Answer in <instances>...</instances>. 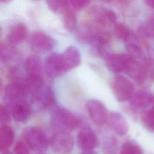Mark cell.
I'll list each match as a JSON object with an SVG mask.
<instances>
[{
    "label": "cell",
    "mask_w": 154,
    "mask_h": 154,
    "mask_svg": "<svg viewBox=\"0 0 154 154\" xmlns=\"http://www.w3.org/2000/svg\"><path fill=\"white\" fill-rule=\"evenodd\" d=\"M44 70L51 78H57L67 71L62 54L52 53L48 55L44 62Z\"/></svg>",
    "instance_id": "cell-6"
},
{
    "label": "cell",
    "mask_w": 154,
    "mask_h": 154,
    "mask_svg": "<svg viewBox=\"0 0 154 154\" xmlns=\"http://www.w3.org/2000/svg\"><path fill=\"white\" fill-rule=\"evenodd\" d=\"M38 154H45V153H38Z\"/></svg>",
    "instance_id": "cell-36"
},
{
    "label": "cell",
    "mask_w": 154,
    "mask_h": 154,
    "mask_svg": "<svg viewBox=\"0 0 154 154\" xmlns=\"http://www.w3.org/2000/svg\"><path fill=\"white\" fill-rule=\"evenodd\" d=\"M29 94V88L26 78L20 76L14 78L13 80L6 85L4 89V97L5 100L10 104L26 100L28 94Z\"/></svg>",
    "instance_id": "cell-3"
},
{
    "label": "cell",
    "mask_w": 154,
    "mask_h": 154,
    "mask_svg": "<svg viewBox=\"0 0 154 154\" xmlns=\"http://www.w3.org/2000/svg\"><path fill=\"white\" fill-rule=\"evenodd\" d=\"M120 154H143V151L137 143L129 141L122 145Z\"/></svg>",
    "instance_id": "cell-27"
},
{
    "label": "cell",
    "mask_w": 154,
    "mask_h": 154,
    "mask_svg": "<svg viewBox=\"0 0 154 154\" xmlns=\"http://www.w3.org/2000/svg\"><path fill=\"white\" fill-rule=\"evenodd\" d=\"M114 33L117 38L124 42L126 41L131 35L129 28L123 23L116 24L114 28Z\"/></svg>",
    "instance_id": "cell-26"
},
{
    "label": "cell",
    "mask_w": 154,
    "mask_h": 154,
    "mask_svg": "<svg viewBox=\"0 0 154 154\" xmlns=\"http://www.w3.org/2000/svg\"><path fill=\"white\" fill-rule=\"evenodd\" d=\"M14 132L13 129L7 125H4L0 131V149L2 153L7 152L13 144Z\"/></svg>",
    "instance_id": "cell-20"
},
{
    "label": "cell",
    "mask_w": 154,
    "mask_h": 154,
    "mask_svg": "<svg viewBox=\"0 0 154 154\" xmlns=\"http://www.w3.org/2000/svg\"><path fill=\"white\" fill-rule=\"evenodd\" d=\"M11 0H1V1L3 3H8L9 2H10Z\"/></svg>",
    "instance_id": "cell-34"
},
{
    "label": "cell",
    "mask_w": 154,
    "mask_h": 154,
    "mask_svg": "<svg viewBox=\"0 0 154 154\" xmlns=\"http://www.w3.org/2000/svg\"><path fill=\"white\" fill-rule=\"evenodd\" d=\"M13 45L10 43H1L0 48V58L2 63H6L10 61L15 54V49Z\"/></svg>",
    "instance_id": "cell-23"
},
{
    "label": "cell",
    "mask_w": 154,
    "mask_h": 154,
    "mask_svg": "<svg viewBox=\"0 0 154 154\" xmlns=\"http://www.w3.org/2000/svg\"><path fill=\"white\" fill-rule=\"evenodd\" d=\"M28 29L26 26L22 23L14 25L9 31L7 39V42L13 45L21 43L27 37Z\"/></svg>",
    "instance_id": "cell-17"
},
{
    "label": "cell",
    "mask_w": 154,
    "mask_h": 154,
    "mask_svg": "<svg viewBox=\"0 0 154 154\" xmlns=\"http://www.w3.org/2000/svg\"><path fill=\"white\" fill-rule=\"evenodd\" d=\"M67 70L75 68L81 63V55L78 49L74 46H70L62 54Z\"/></svg>",
    "instance_id": "cell-18"
},
{
    "label": "cell",
    "mask_w": 154,
    "mask_h": 154,
    "mask_svg": "<svg viewBox=\"0 0 154 154\" xmlns=\"http://www.w3.org/2000/svg\"><path fill=\"white\" fill-rule=\"evenodd\" d=\"M88 114L96 124L102 125L108 119V112L106 107L102 102L95 99H90L87 103Z\"/></svg>",
    "instance_id": "cell-10"
},
{
    "label": "cell",
    "mask_w": 154,
    "mask_h": 154,
    "mask_svg": "<svg viewBox=\"0 0 154 154\" xmlns=\"http://www.w3.org/2000/svg\"><path fill=\"white\" fill-rule=\"evenodd\" d=\"M138 32L142 36L154 38V18L142 24L138 28Z\"/></svg>",
    "instance_id": "cell-28"
},
{
    "label": "cell",
    "mask_w": 154,
    "mask_h": 154,
    "mask_svg": "<svg viewBox=\"0 0 154 154\" xmlns=\"http://www.w3.org/2000/svg\"><path fill=\"white\" fill-rule=\"evenodd\" d=\"M10 109L11 116L16 122H23L29 117L30 108L26 100L11 103Z\"/></svg>",
    "instance_id": "cell-16"
},
{
    "label": "cell",
    "mask_w": 154,
    "mask_h": 154,
    "mask_svg": "<svg viewBox=\"0 0 154 154\" xmlns=\"http://www.w3.org/2000/svg\"><path fill=\"white\" fill-rule=\"evenodd\" d=\"M125 73L137 83H143L146 79L147 71L145 65L134 58Z\"/></svg>",
    "instance_id": "cell-15"
},
{
    "label": "cell",
    "mask_w": 154,
    "mask_h": 154,
    "mask_svg": "<svg viewBox=\"0 0 154 154\" xmlns=\"http://www.w3.org/2000/svg\"><path fill=\"white\" fill-rule=\"evenodd\" d=\"M112 90L116 99L119 102H124L132 97L135 93V87L127 78L117 75L113 79Z\"/></svg>",
    "instance_id": "cell-5"
},
{
    "label": "cell",
    "mask_w": 154,
    "mask_h": 154,
    "mask_svg": "<svg viewBox=\"0 0 154 154\" xmlns=\"http://www.w3.org/2000/svg\"><path fill=\"white\" fill-rule=\"evenodd\" d=\"M91 10L90 16L92 17L93 20L101 26L116 23L117 16L112 10L99 7H94Z\"/></svg>",
    "instance_id": "cell-13"
},
{
    "label": "cell",
    "mask_w": 154,
    "mask_h": 154,
    "mask_svg": "<svg viewBox=\"0 0 154 154\" xmlns=\"http://www.w3.org/2000/svg\"><path fill=\"white\" fill-rule=\"evenodd\" d=\"M10 109L5 105H1V122L2 125H6L10 120L11 115Z\"/></svg>",
    "instance_id": "cell-29"
},
{
    "label": "cell",
    "mask_w": 154,
    "mask_h": 154,
    "mask_svg": "<svg viewBox=\"0 0 154 154\" xmlns=\"http://www.w3.org/2000/svg\"><path fill=\"white\" fill-rule=\"evenodd\" d=\"M35 1H38V0H35Z\"/></svg>",
    "instance_id": "cell-37"
},
{
    "label": "cell",
    "mask_w": 154,
    "mask_h": 154,
    "mask_svg": "<svg viewBox=\"0 0 154 154\" xmlns=\"http://www.w3.org/2000/svg\"><path fill=\"white\" fill-rule=\"evenodd\" d=\"M108 121L111 129L119 135L123 136L129 130L128 123L124 116L117 112H111L108 117Z\"/></svg>",
    "instance_id": "cell-14"
},
{
    "label": "cell",
    "mask_w": 154,
    "mask_h": 154,
    "mask_svg": "<svg viewBox=\"0 0 154 154\" xmlns=\"http://www.w3.org/2000/svg\"><path fill=\"white\" fill-rule=\"evenodd\" d=\"M70 4L75 9L80 10L87 7L91 0H69Z\"/></svg>",
    "instance_id": "cell-31"
},
{
    "label": "cell",
    "mask_w": 154,
    "mask_h": 154,
    "mask_svg": "<svg viewBox=\"0 0 154 154\" xmlns=\"http://www.w3.org/2000/svg\"><path fill=\"white\" fill-rule=\"evenodd\" d=\"M146 4L150 7L154 8V0H145Z\"/></svg>",
    "instance_id": "cell-32"
},
{
    "label": "cell",
    "mask_w": 154,
    "mask_h": 154,
    "mask_svg": "<svg viewBox=\"0 0 154 154\" xmlns=\"http://www.w3.org/2000/svg\"><path fill=\"white\" fill-rule=\"evenodd\" d=\"M28 145L22 141L16 143L13 149V154H29Z\"/></svg>",
    "instance_id": "cell-30"
},
{
    "label": "cell",
    "mask_w": 154,
    "mask_h": 154,
    "mask_svg": "<svg viewBox=\"0 0 154 154\" xmlns=\"http://www.w3.org/2000/svg\"><path fill=\"white\" fill-rule=\"evenodd\" d=\"M125 46L130 55L135 59L142 58L143 52L138 40L133 35H130L129 38L125 42Z\"/></svg>",
    "instance_id": "cell-21"
},
{
    "label": "cell",
    "mask_w": 154,
    "mask_h": 154,
    "mask_svg": "<svg viewBox=\"0 0 154 154\" xmlns=\"http://www.w3.org/2000/svg\"><path fill=\"white\" fill-rule=\"evenodd\" d=\"M51 122L52 127L58 132H68L78 126L79 120L76 116L69 110L58 108L52 112Z\"/></svg>",
    "instance_id": "cell-1"
},
{
    "label": "cell",
    "mask_w": 154,
    "mask_h": 154,
    "mask_svg": "<svg viewBox=\"0 0 154 154\" xmlns=\"http://www.w3.org/2000/svg\"><path fill=\"white\" fill-rule=\"evenodd\" d=\"M129 103L134 109L146 108L154 103V96L149 90H140L134 93L129 99Z\"/></svg>",
    "instance_id": "cell-11"
},
{
    "label": "cell",
    "mask_w": 154,
    "mask_h": 154,
    "mask_svg": "<svg viewBox=\"0 0 154 154\" xmlns=\"http://www.w3.org/2000/svg\"><path fill=\"white\" fill-rule=\"evenodd\" d=\"M29 45L32 51L38 54H44L53 49L56 45V40L46 33L37 31L31 35Z\"/></svg>",
    "instance_id": "cell-4"
},
{
    "label": "cell",
    "mask_w": 154,
    "mask_h": 154,
    "mask_svg": "<svg viewBox=\"0 0 154 154\" xmlns=\"http://www.w3.org/2000/svg\"><path fill=\"white\" fill-rule=\"evenodd\" d=\"M99 31L93 25L86 22L81 24L78 29L77 38L81 42L90 43Z\"/></svg>",
    "instance_id": "cell-19"
},
{
    "label": "cell",
    "mask_w": 154,
    "mask_h": 154,
    "mask_svg": "<svg viewBox=\"0 0 154 154\" xmlns=\"http://www.w3.org/2000/svg\"><path fill=\"white\" fill-rule=\"evenodd\" d=\"M141 121L147 130L154 132V106L143 114Z\"/></svg>",
    "instance_id": "cell-25"
},
{
    "label": "cell",
    "mask_w": 154,
    "mask_h": 154,
    "mask_svg": "<svg viewBox=\"0 0 154 154\" xmlns=\"http://www.w3.org/2000/svg\"><path fill=\"white\" fill-rule=\"evenodd\" d=\"M50 146L55 153H67L73 149V140L68 132H58L51 138Z\"/></svg>",
    "instance_id": "cell-8"
},
{
    "label": "cell",
    "mask_w": 154,
    "mask_h": 154,
    "mask_svg": "<svg viewBox=\"0 0 154 154\" xmlns=\"http://www.w3.org/2000/svg\"><path fill=\"white\" fill-rule=\"evenodd\" d=\"M103 1H105V2H109V1H111V0H102Z\"/></svg>",
    "instance_id": "cell-35"
},
{
    "label": "cell",
    "mask_w": 154,
    "mask_h": 154,
    "mask_svg": "<svg viewBox=\"0 0 154 154\" xmlns=\"http://www.w3.org/2000/svg\"><path fill=\"white\" fill-rule=\"evenodd\" d=\"M49 8L55 13L64 14L69 8V0H46Z\"/></svg>",
    "instance_id": "cell-22"
},
{
    "label": "cell",
    "mask_w": 154,
    "mask_h": 154,
    "mask_svg": "<svg viewBox=\"0 0 154 154\" xmlns=\"http://www.w3.org/2000/svg\"><path fill=\"white\" fill-rule=\"evenodd\" d=\"M81 154H96L94 152L93 150H87V151H84Z\"/></svg>",
    "instance_id": "cell-33"
},
{
    "label": "cell",
    "mask_w": 154,
    "mask_h": 154,
    "mask_svg": "<svg viewBox=\"0 0 154 154\" xmlns=\"http://www.w3.org/2000/svg\"><path fill=\"white\" fill-rule=\"evenodd\" d=\"M31 96L33 103L37 108L41 109L51 106L55 101L54 92L52 88L48 86L43 85Z\"/></svg>",
    "instance_id": "cell-9"
},
{
    "label": "cell",
    "mask_w": 154,
    "mask_h": 154,
    "mask_svg": "<svg viewBox=\"0 0 154 154\" xmlns=\"http://www.w3.org/2000/svg\"><path fill=\"white\" fill-rule=\"evenodd\" d=\"M77 139L79 148L84 151L92 150L97 145L96 135L88 127H85L79 132Z\"/></svg>",
    "instance_id": "cell-12"
},
{
    "label": "cell",
    "mask_w": 154,
    "mask_h": 154,
    "mask_svg": "<svg viewBox=\"0 0 154 154\" xmlns=\"http://www.w3.org/2000/svg\"><path fill=\"white\" fill-rule=\"evenodd\" d=\"M63 25L64 28L70 32L77 29V19L73 13L67 11L64 13Z\"/></svg>",
    "instance_id": "cell-24"
},
{
    "label": "cell",
    "mask_w": 154,
    "mask_h": 154,
    "mask_svg": "<svg viewBox=\"0 0 154 154\" xmlns=\"http://www.w3.org/2000/svg\"><path fill=\"white\" fill-rule=\"evenodd\" d=\"M105 58L106 66L110 71L115 73H125L134 57L130 54L121 53L109 54Z\"/></svg>",
    "instance_id": "cell-7"
},
{
    "label": "cell",
    "mask_w": 154,
    "mask_h": 154,
    "mask_svg": "<svg viewBox=\"0 0 154 154\" xmlns=\"http://www.w3.org/2000/svg\"><path fill=\"white\" fill-rule=\"evenodd\" d=\"M25 143L31 150L42 152L45 151L49 145L47 135L43 131L37 127H28L22 133Z\"/></svg>",
    "instance_id": "cell-2"
}]
</instances>
